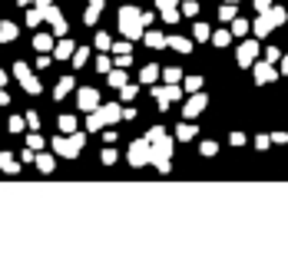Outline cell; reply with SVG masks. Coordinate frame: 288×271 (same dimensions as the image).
<instances>
[{
	"instance_id": "cell-12",
	"label": "cell",
	"mask_w": 288,
	"mask_h": 271,
	"mask_svg": "<svg viewBox=\"0 0 288 271\" xmlns=\"http://www.w3.org/2000/svg\"><path fill=\"white\" fill-rule=\"evenodd\" d=\"M73 40H66V37H60V43H53V53H56V60H70L73 56Z\"/></svg>"
},
{
	"instance_id": "cell-49",
	"label": "cell",
	"mask_w": 288,
	"mask_h": 271,
	"mask_svg": "<svg viewBox=\"0 0 288 271\" xmlns=\"http://www.w3.org/2000/svg\"><path fill=\"white\" fill-rule=\"evenodd\" d=\"M255 7H258V14H265V10L272 7V0H255Z\"/></svg>"
},
{
	"instance_id": "cell-37",
	"label": "cell",
	"mask_w": 288,
	"mask_h": 271,
	"mask_svg": "<svg viewBox=\"0 0 288 271\" xmlns=\"http://www.w3.org/2000/svg\"><path fill=\"white\" fill-rule=\"evenodd\" d=\"M182 14H185V17H196V14H199V4H196V0L182 4Z\"/></svg>"
},
{
	"instance_id": "cell-10",
	"label": "cell",
	"mask_w": 288,
	"mask_h": 271,
	"mask_svg": "<svg viewBox=\"0 0 288 271\" xmlns=\"http://www.w3.org/2000/svg\"><path fill=\"white\" fill-rule=\"evenodd\" d=\"M255 56H258V43L255 40H245L239 47V66H255Z\"/></svg>"
},
{
	"instance_id": "cell-20",
	"label": "cell",
	"mask_w": 288,
	"mask_h": 271,
	"mask_svg": "<svg viewBox=\"0 0 288 271\" xmlns=\"http://www.w3.org/2000/svg\"><path fill=\"white\" fill-rule=\"evenodd\" d=\"M106 80H110V86L123 89V86H126V73H123V66H120V70H110V73H106Z\"/></svg>"
},
{
	"instance_id": "cell-27",
	"label": "cell",
	"mask_w": 288,
	"mask_h": 271,
	"mask_svg": "<svg viewBox=\"0 0 288 271\" xmlns=\"http://www.w3.org/2000/svg\"><path fill=\"white\" fill-rule=\"evenodd\" d=\"M192 136H196V126H189V122H182V126L176 129V139H182V143H185V139H192Z\"/></svg>"
},
{
	"instance_id": "cell-45",
	"label": "cell",
	"mask_w": 288,
	"mask_h": 271,
	"mask_svg": "<svg viewBox=\"0 0 288 271\" xmlns=\"http://www.w3.org/2000/svg\"><path fill=\"white\" fill-rule=\"evenodd\" d=\"M179 76H182V73H179V70H176V66H169V70H166V80H169V83H176V80H179Z\"/></svg>"
},
{
	"instance_id": "cell-15",
	"label": "cell",
	"mask_w": 288,
	"mask_h": 271,
	"mask_svg": "<svg viewBox=\"0 0 288 271\" xmlns=\"http://www.w3.org/2000/svg\"><path fill=\"white\" fill-rule=\"evenodd\" d=\"M33 50L50 53V50H53V33H37V37H33Z\"/></svg>"
},
{
	"instance_id": "cell-52",
	"label": "cell",
	"mask_w": 288,
	"mask_h": 271,
	"mask_svg": "<svg viewBox=\"0 0 288 271\" xmlns=\"http://www.w3.org/2000/svg\"><path fill=\"white\" fill-rule=\"evenodd\" d=\"M7 103H10V93H7L4 86H0V106H7Z\"/></svg>"
},
{
	"instance_id": "cell-19",
	"label": "cell",
	"mask_w": 288,
	"mask_h": 271,
	"mask_svg": "<svg viewBox=\"0 0 288 271\" xmlns=\"http://www.w3.org/2000/svg\"><path fill=\"white\" fill-rule=\"evenodd\" d=\"M70 89H73V76H63V80H60V83L53 86V99H63V96L70 93Z\"/></svg>"
},
{
	"instance_id": "cell-26",
	"label": "cell",
	"mask_w": 288,
	"mask_h": 271,
	"mask_svg": "<svg viewBox=\"0 0 288 271\" xmlns=\"http://www.w3.org/2000/svg\"><path fill=\"white\" fill-rule=\"evenodd\" d=\"M60 132H76V119H73V116H60Z\"/></svg>"
},
{
	"instance_id": "cell-21",
	"label": "cell",
	"mask_w": 288,
	"mask_h": 271,
	"mask_svg": "<svg viewBox=\"0 0 288 271\" xmlns=\"http://www.w3.org/2000/svg\"><path fill=\"white\" fill-rule=\"evenodd\" d=\"M86 60H89V47H76V50H73V56H70V63L76 66V70H80Z\"/></svg>"
},
{
	"instance_id": "cell-38",
	"label": "cell",
	"mask_w": 288,
	"mask_h": 271,
	"mask_svg": "<svg viewBox=\"0 0 288 271\" xmlns=\"http://www.w3.org/2000/svg\"><path fill=\"white\" fill-rule=\"evenodd\" d=\"M219 17H222V20H235V7L232 4H225V7L219 10Z\"/></svg>"
},
{
	"instance_id": "cell-30",
	"label": "cell",
	"mask_w": 288,
	"mask_h": 271,
	"mask_svg": "<svg viewBox=\"0 0 288 271\" xmlns=\"http://www.w3.org/2000/svg\"><path fill=\"white\" fill-rule=\"evenodd\" d=\"M43 20V7H37V10H27V24L30 27H37Z\"/></svg>"
},
{
	"instance_id": "cell-11",
	"label": "cell",
	"mask_w": 288,
	"mask_h": 271,
	"mask_svg": "<svg viewBox=\"0 0 288 271\" xmlns=\"http://www.w3.org/2000/svg\"><path fill=\"white\" fill-rule=\"evenodd\" d=\"M206 103H209V99H206V93H196V96L189 99V103L182 106V116H185V119H196V116H199V112L206 109Z\"/></svg>"
},
{
	"instance_id": "cell-25",
	"label": "cell",
	"mask_w": 288,
	"mask_h": 271,
	"mask_svg": "<svg viewBox=\"0 0 288 271\" xmlns=\"http://www.w3.org/2000/svg\"><path fill=\"white\" fill-rule=\"evenodd\" d=\"M245 33H248V20L235 17V20H232V37H245Z\"/></svg>"
},
{
	"instance_id": "cell-2",
	"label": "cell",
	"mask_w": 288,
	"mask_h": 271,
	"mask_svg": "<svg viewBox=\"0 0 288 271\" xmlns=\"http://www.w3.org/2000/svg\"><path fill=\"white\" fill-rule=\"evenodd\" d=\"M120 30H123V37H129V40H139V37L146 33L143 14H139L136 7H123L120 10Z\"/></svg>"
},
{
	"instance_id": "cell-53",
	"label": "cell",
	"mask_w": 288,
	"mask_h": 271,
	"mask_svg": "<svg viewBox=\"0 0 288 271\" xmlns=\"http://www.w3.org/2000/svg\"><path fill=\"white\" fill-rule=\"evenodd\" d=\"M0 86H7V73L0 70Z\"/></svg>"
},
{
	"instance_id": "cell-39",
	"label": "cell",
	"mask_w": 288,
	"mask_h": 271,
	"mask_svg": "<svg viewBox=\"0 0 288 271\" xmlns=\"http://www.w3.org/2000/svg\"><path fill=\"white\" fill-rule=\"evenodd\" d=\"M100 159H103V166H113V162H116V149H103Z\"/></svg>"
},
{
	"instance_id": "cell-31",
	"label": "cell",
	"mask_w": 288,
	"mask_h": 271,
	"mask_svg": "<svg viewBox=\"0 0 288 271\" xmlns=\"http://www.w3.org/2000/svg\"><path fill=\"white\" fill-rule=\"evenodd\" d=\"M96 50H113L110 33H96Z\"/></svg>"
},
{
	"instance_id": "cell-34",
	"label": "cell",
	"mask_w": 288,
	"mask_h": 271,
	"mask_svg": "<svg viewBox=\"0 0 288 271\" xmlns=\"http://www.w3.org/2000/svg\"><path fill=\"white\" fill-rule=\"evenodd\" d=\"M24 126H27V116H14V119H10V132H20Z\"/></svg>"
},
{
	"instance_id": "cell-32",
	"label": "cell",
	"mask_w": 288,
	"mask_h": 271,
	"mask_svg": "<svg viewBox=\"0 0 288 271\" xmlns=\"http://www.w3.org/2000/svg\"><path fill=\"white\" fill-rule=\"evenodd\" d=\"M185 89H189V93H199L202 89V76H189V80H185Z\"/></svg>"
},
{
	"instance_id": "cell-23",
	"label": "cell",
	"mask_w": 288,
	"mask_h": 271,
	"mask_svg": "<svg viewBox=\"0 0 288 271\" xmlns=\"http://www.w3.org/2000/svg\"><path fill=\"white\" fill-rule=\"evenodd\" d=\"M156 76H159V66H156V63L143 66V73H139V80H143V83H152V80H156Z\"/></svg>"
},
{
	"instance_id": "cell-24",
	"label": "cell",
	"mask_w": 288,
	"mask_h": 271,
	"mask_svg": "<svg viewBox=\"0 0 288 271\" xmlns=\"http://www.w3.org/2000/svg\"><path fill=\"white\" fill-rule=\"evenodd\" d=\"M212 43H216V47H229V43H232V30H216Z\"/></svg>"
},
{
	"instance_id": "cell-1",
	"label": "cell",
	"mask_w": 288,
	"mask_h": 271,
	"mask_svg": "<svg viewBox=\"0 0 288 271\" xmlns=\"http://www.w3.org/2000/svg\"><path fill=\"white\" fill-rule=\"evenodd\" d=\"M120 119H123V109H120L116 103H110V106H96V109L86 116V129H89V132H96V129L113 126V122H120Z\"/></svg>"
},
{
	"instance_id": "cell-56",
	"label": "cell",
	"mask_w": 288,
	"mask_h": 271,
	"mask_svg": "<svg viewBox=\"0 0 288 271\" xmlns=\"http://www.w3.org/2000/svg\"><path fill=\"white\" fill-rule=\"evenodd\" d=\"M17 4H33V0H17Z\"/></svg>"
},
{
	"instance_id": "cell-3",
	"label": "cell",
	"mask_w": 288,
	"mask_h": 271,
	"mask_svg": "<svg viewBox=\"0 0 288 271\" xmlns=\"http://www.w3.org/2000/svg\"><path fill=\"white\" fill-rule=\"evenodd\" d=\"M83 143H86V136H83V132L56 136V139H53V152H56V156H63V159H76L80 149H83Z\"/></svg>"
},
{
	"instance_id": "cell-42",
	"label": "cell",
	"mask_w": 288,
	"mask_h": 271,
	"mask_svg": "<svg viewBox=\"0 0 288 271\" xmlns=\"http://www.w3.org/2000/svg\"><path fill=\"white\" fill-rule=\"evenodd\" d=\"M136 93H139V89H136V86H129V83L123 86V99H126V103H129V99H136Z\"/></svg>"
},
{
	"instance_id": "cell-36",
	"label": "cell",
	"mask_w": 288,
	"mask_h": 271,
	"mask_svg": "<svg viewBox=\"0 0 288 271\" xmlns=\"http://www.w3.org/2000/svg\"><path fill=\"white\" fill-rule=\"evenodd\" d=\"M96 70H100V73H110V70H113L110 56H100V60H96Z\"/></svg>"
},
{
	"instance_id": "cell-22",
	"label": "cell",
	"mask_w": 288,
	"mask_h": 271,
	"mask_svg": "<svg viewBox=\"0 0 288 271\" xmlns=\"http://www.w3.org/2000/svg\"><path fill=\"white\" fill-rule=\"evenodd\" d=\"M33 162H37V169H40L43 176H50V172H53V156H37Z\"/></svg>"
},
{
	"instance_id": "cell-43",
	"label": "cell",
	"mask_w": 288,
	"mask_h": 271,
	"mask_svg": "<svg viewBox=\"0 0 288 271\" xmlns=\"http://www.w3.org/2000/svg\"><path fill=\"white\" fill-rule=\"evenodd\" d=\"M113 53H116V56L129 53V40H123V43H113Z\"/></svg>"
},
{
	"instance_id": "cell-8",
	"label": "cell",
	"mask_w": 288,
	"mask_h": 271,
	"mask_svg": "<svg viewBox=\"0 0 288 271\" xmlns=\"http://www.w3.org/2000/svg\"><path fill=\"white\" fill-rule=\"evenodd\" d=\"M43 20H50L53 24V37H66V20H63V14H60V7H43Z\"/></svg>"
},
{
	"instance_id": "cell-14",
	"label": "cell",
	"mask_w": 288,
	"mask_h": 271,
	"mask_svg": "<svg viewBox=\"0 0 288 271\" xmlns=\"http://www.w3.org/2000/svg\"><path fill=\"white\" fill-rule=\"evenodd\" d=\"M0 169H4L7 176H17V172H20V162H17L10 152H0Z\"/></svg>"
},
{
	"instance_id": "cell-47",
	"label": "cell",
	"mask_w": 288,
	"mask_h": 271,
	"mask_svg": "<svg viewBox=\"0 0 288 271\" xmlns=\"http://www.w3.org/2000/svg\"><path fill=\"white\" fill-rule=\"evenodd\" d=\"M265 60H268V63H275V60H278V50L268 47V50H265Z\"/></svg>"
},
{
	"instance_id": "cell-13",
	"label": "cell",
	"mask_w": 288,
	"mask_h": 271,
	"mask_svg": "<svg viewBox=\"0 0 288 271\" xmlns=\"http://www.w3.org/2000/svg\"><path fill=\"white\" fill-rule=\"evenodd\" d=\"M275 80V70H272V63L265 60V63H255V83H272Z\"/></svg>"
},
{
	"instance_id": "cell-57",
	"label": "cell",
	"mask_w": 288,
	"mask_h": 271,
	"mask_svg": "<svg viewBox=\"0 0 288 271\" xmlns=\"http://www.w3.org/2000/svg\"><path fill=\"white\" fill-rule=\"evenodd\" d=\"M229 4H235V0H229Z\"/></svg>"
},
{
	"instance_id": "cell-33",
	"label": "cell",
	"mask_w": 288,
	"mask_h": 271,
	"mask_svg": "<svg viewBox=\"0 0 288 271\" xmlns=\"http://www.w3.org/2000/svg\"><path fill=\"white\" fill-rule=\"evenodd\" d=\"M192 33H196V40H212V37H209V27H206V24H196V30H192Z\"/></svg>"
},
{
	"instance_id": "cell-5",
	"label": "cell",
	"mask_w": 288,
	"mask_h": 271,
	"mask_svg": "<svg viewBox=\"0 0 288 271\" xmlns=\"http://www.w3.org/2000/svg\"><path fill=\"white\" fill-rule=\"evenodd\" d=\"M169 159H172V139L169 136H162V139H156L152 143V152H149V162H156V169L159 172H169Z\"/></svg>"
},
{
	"instance_id": "cell-55",
	"label": "cell",
	"mask_w": 288,
	"mask_h": 271,
	"mask_svg": "<svg viewBox=\"0 0 288 271\" xmlns=\"http://www.w3.org/2000/svg\"><path fill=\"white\" fill-rule=\"evenodd\" d=\"M281 73H288V56H285V60H281Z\"/></svg>"
},
{
	"instance_id": "cell-51",
	"label": "cell",
	"mask_w": 288,
	"mask_h": 271,
	"mask_svg": "<svg viewBox=\"0 0 288 271\" xmlns=\"http://www.w3.org/2000/svg\"><path fill=\"white\" fill-rule=\"evenodd\" d=\"M229 143H232V146H242V143H245V136H242V132H232V139H229Z\"/></svg>"
},
{
	"instance_id": "cell-28",
	"label": "cell",
	"mask_w": 288,
	"mask_h": 271,
	"mask_svg": "<svg viewBox=\"0 0 288 271\" xmlns=\"http://www.w3.org/2000/svg\"><path fill=\"white\" fill-rule=\"evenodd\" d=\"M96 20H100V7H93V4H89V10L83 14V24H86V27H93Z\"/></svg>"
},
{
	"instance_id": "cell-4",
	"label": "cell",
	"mask_w": 288,
	"mask_h": 271,
	"mask_svg": "<svg viewBox=\"0 0 288 271\" xmlns=\"http://www.w3.org/2000/svg\"><path fill=\"white\" fill-rule=\"evenodd\" d=\"M285 20H288V14H285L281 7H268V10H265V14L255 20V37H268V33H272L275 27H281Z\"/></svg>"
},
{
	"instance_id": "cell-18",
	"label": "cell",
	"mask_w": 288,
	"mask_h": 271,
	"mask_svg": "<svg viewBox=\"0 0 288 271\" xmlns=\"http://www.w3.org/2000/svg\"><path fill=\"white\" fill-rule=\"evenodd\" d=\"M166 47H172L176 53H189V50H192V40H185V37H169Z\"/></svg>"
},
{
	"instance_id": "cell-9",
	"label": "cell",
	"mask_w": 288,
	"mask_h": 271,
	"mask_svg": "<svg viewBox=\"0 0 288 271\" xmlns=\"http://www.w3.org/2000/svg\"><path fill=\"white\" fill-rule=\"evenodd\" d=\"M76 103H80V109H83V112H93L96 106H100V89L83 86L80 93H76Z\"/></svg>"
},
{
	"instance_id": "cell-6",
	"label": "cell",
	"mask_w": 288,
	"mask_h": 271,
	"mask_svg": "<svg viewBox=\"0 0 288 271\" xmlns=\"http://www.w3.org/2000/svg\"><path fill=\"white\" fill-rule=\"evenodd\" d=\"M149 152H152V143H149V139H133V143H129V152H126L129 166H133V169L146 166V162H149Z\"/></svg>"
},
{
	"instance_id": "cell-35",
	"label": "cell",
	"mask_w": 288,
	"mask_h": 271,
	"mask_svg": "<svg viewBox=\"0 0 288 271\" xmlns=\"http://www.w3.org/2000/svg\"><path fill=\"white\" fill-rule=\"evenodd\" d=\"M162 136H166V129H162V126H152L149 132H146V139H149V143H156V139H162Z\"/></svg>"
},
{
	"instance_id": "cell-41",
	"label": "cell",
	"mask_w": 288,
	"mask_h": 271,
	"mask_svg": "<svg viewBox=\"0 0 288 271\" xmlns=\"http://www.w3.org/2000/svg\"><path fill=\"white\" fill-rule=\"evenodd\" d=\"M156 7H159V10H176L179 0H156Z\"/></svg>"
},
{
	"instance_id": "cell-44",
	"label": "cell",
	"mask_w": 288,
	"mask_h": 271,
	"mask_svg": "<svg viewBox=\"0 0 288 271\" xmlns=\"http://www.w3.org/2000/svg\"><path fill=\"white\" fill-rule=\"evenodd\" d=\"M27 126H30V129H40V116H37V112H27Z\"/></svg>"
},
{
	"instance_id": "cell-16",
	"label": "cell",
	"mask_w": 288,
	"mask_h": 271,
	"mask_svg": "<svg viewBox=\"0 0 288 271\" xmlns=\"http://www.w3.org/2000/svg\"><path fill=\"white\" fill-rule=\"evenodd\" d=\"M143 40H146V47H152V50H162V47H166V40H169V37H162V33H156V30H146V33H143Z\"/></svg>"
},
{
	"instance_id": "cell-29",
	"label": "cell",
	"mask_w": 288,
	"mask_h": 271,
	"mask_svg": "<svg viewBox=\"0 0 288 271\" xmlns=\"http://www.w3.org/2000/svg\"><path fill=\"white\" fill-rule=\"evenodd\" d=\"M27 146H30L33 152H37V149H43V136H37V129H33V132L27 136Z\"/></svg>"
},
{
	"instance_id": "cell-50",
	"label": "cell",
	"mask_w": 288,
	"mask_h": 271,
	"mask_svg": "<svg viewBox=\"0 0 288 271\" xmlns=\"http://www.w3.org/2000/svg\"><path fill=\"white\" fill-rule=\"evenodd\" d=\"M268 143H272L268 136H258V139H255V146H258V149H268Z\"/></svg>"
},
{
	"instance_id": "cell-48",
	"label": "cell",
	"mask_w": 288,
	"mask_h": 271,
	"mask_svg": "<svg viewBox=\"0 0 288 271\" xmlns=\"http://www.w3.org/2000/svg\"><path fill=\"white\" fill-rule=\"evenodd\" d=\"M50 63H53V60H50V56H47V53H43V56H40V60H37V70H47V66H50Z\"/></svg>"
},
{
	"instance_id": "cell-54",
	"label": "cell",
	"mask_w": 288,
	"mask_h": 271,
	"mask_svg": "<svg viewBox=\"0 0 288 271\" xmlns=\"http://www.w3.org/2000/svg\"><path fill=\"white\" fill-rule=\"evenodd\" d=\"M89 4H93V7H100V10H103V4H106V0H89Z\"/></svg>"
},
{
	"instance_id": "cell-17",
	"label": "cell",
	"mask_w": 288,
	"mask_h": 271,
	"mask_svg": "<svg viewBox=\"0 0 288 271\" xmlns=\"http://www.w3.org/2000/svg\"><path fill=\"white\" fill-rule=\"evenodd\" d=\"M14 40H17V24L4 20V24H0V43H14Z\"/></svg>"
},
{
	"instance_id": "cell-40",
	"label": "cell",
	"mask_w": 288,
	"mask_h": 271,
	"mask_svg": "<svg viewBox=\"0 0 288 271\" xmlns=\"http://www.w3.org/2000/svg\"><path fill=\"white\" fill-rule=\"evenodd\" d=\"M159 14H162L166 24H176V20H179V10H159Z\"/></svg>"
},
{
	"instance_id": "cell-46",
	"label": "cell",
	"mask_w": 288,
	"mask_h": 271,
	"mask_svg": "<svg viewBox=\"0 0 288 271\" xmlns=\"http://www.w3.org/2000/svg\"><path fill=\"white\" fill-rule=\"evenodd\" d=\"M199 149H202V156H216V143H202Z\"/></svg>"
},
{
	"instance_id": "cell-7",
	"label": "cell",
	"mask_w": 288,
	"mask_h": 271,
	"mask_svg": "<svg viewBox=\"0 0 288 271\" xmlns=\"http://www.w3.org/2000/svg\"><path fill=\"white\" fill-rule=\"evenodd\" d=\"M14 76L20 80V86H24L30 96H37V93H40V80H37V76L30 73V66H27L24 60H17V63H14Z\"/></svg>"
}]
</instances>
